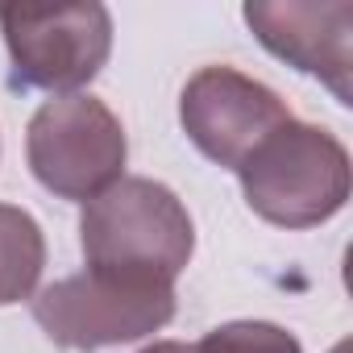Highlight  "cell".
<instances>
[{"instance_id":"obj_1","label":"cell","mask_w":353,"mask_h":353,"mask_svg":"<svg viewBox=\"0 0 353 353\" xmlns=\"http://www.w3.org/2000/svg\"><path fill=\"white\" fill-rule=\"evenodd\" d=\"M79 241L88 270H117L137 279H179L196 250L188 208L154 179H117L83 204Z\"/></svg>"},{"instance_id":"obj_2","label":"cell","mask_w":353,"mask_h":353,"mask_svg":"<svg viewBox=\"0 0 353 353\" xmlns=\"http://www.w3.org/2000/svg\"><path fill=\"white\" fill-rule=\"evenodd\" d=\"M245 204L279 229L332 221L349 200V150L320 125L287 121L241 166Z\"/></svg>"},{"instance_id":"obj_3","label":"cell","mask_w":353,"mask_h":353,"mask_svg":"<svg viewBox=\"0 0 353 353\" xmlns=\"http://www.w3.org/2000/svg\"><path fill=\"white\" fill-rule=\"evenodd\" d=\"M174 316V287L158 279L83 270L50 283L34 299L38 328L63 349H108L158 332Z\"/></svg>"},{"instance_id":"obj_4","label":"cell","mask_w":353,"mask_h":353,"mask_svg":"<svg viewBox=\"0 0 353 353\" xmlns=\"http://www.w3.org/2000/svg\"><path fill=\"white\" fill-rule=\"evenodd\" d=\"M125 129L96 96L46 100L26 133V158L34 179L59 200H96L125 170Z\"/></svg>"},{"instance_id":"obj_5","label":"cell","mask_w":353,"mask_h":353,"mask_svg":"<svg viewBox=\"0 0 353 353\" xmlns=\"http://www.w3.org/2000/svg\"><path fill=\"white\" fill-rule=\"evenodd\" d=\"M0 30L13 59V83L75 96L92 83L112 50V17L104 5H0Z\"/></svg>"},{"instance_id":"obj_6","label":"cell","mask_w":353,"mask_h":353,"mask_svg":"<svg viewBox=\"0 0 353 353\" xmlns=\"http://www.w3.org/2000/svg\"><path fill=\"white\" fill-rule=\"evenodd\" d=\"M179 121L204 158L237 170L274 129L291 121V112L266 83L233 67H204L183 88Z\"/></svg>"},{"instance_id":"obj_7","label":"cell","mask_w":353,"mask_h":353,"mask_svg":"<svg viewBox=\"0 0 353 353\" xmlns=\"http://www.w3.org/2000/svg\"><path fill=\"white\" fill-rule=\"evenodd\" d=\"M254 38L303 75L332 88L341 104H353V5H295V0H250L241 9Z\"/></svg>"},{"instance_id":"obj_8","label":"cell","mask_w":353,"mask_h":353,"mask_svg":"<svg viewBox=\"0 0 353 353\" xmlns=\"http://www.w3.org/2000/svg\"><path fill=\"white\" fill-rule=\"evenodd\" d=\"M46 266V241L30 212L0 204V307L34 295Z\"/></svg>"},{"instance_id":"obj_9","label":"cell","mask_w":353,"mask_h":353,"mask_svg":"<svg viewBox=\"0 0 353 353\" xmlns=\"http://www.w3.org/2000/svg\"><path fill=\"white\" fill-rule=\"evenodd\" d=\"M196 353H303V349L279 324H266V320H233V324L212 328L196 345Z\"/></svg>"},{"instance_id":"obj_10","label":"cell","mask_w":353,"mask_h":353,"mask_svg":"<svg viewBox=\"0 0 353 353\" xmlns=\"http://www.w3.org/2000/svg\"><path fill=\"white\" fill-rule=\"evenodd\" d=\"M141 353H196V345H183V341H154V345H145Z\"/></svg>"}]
</instances>
